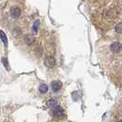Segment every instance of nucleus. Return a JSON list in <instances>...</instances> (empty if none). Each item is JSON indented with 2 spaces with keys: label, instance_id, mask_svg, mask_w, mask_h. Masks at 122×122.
Listing matches in <instances>:
<instances>
[{
  "label": "nucleus",
  "instance_id": "obj_1",
  "mask_svg": "<svg viewBox=\"0 0 122 122\" xmlns=\"http://www.w3.org/2000/svg\"><path fill=\"white\" fill-rule=\"evenodd\" d=\"M51 115L54 117H61L64 115V111L62 109V107L60 106H55L51 110Z\"/></svg>",
  "mask_w": 122,
  "mask_h": 122
},
{
  "label": "nucleus",
  "instance_id": "obj_2",
  "mask_svg": "<svg viewBox=\"0 0 122 122\" xmlns=\"http://www.w3.org/2000/svg\"><path fill=\"white\" fill-rule=\"evenodd\" d=\"M110 50L114 53H118L122 51V44L118 41H115L110 45Z\"/></svg>",
  "mask_w": 122,
  "mask_h": 122
},
{
  "label": "nucleus",
  "instance_id": "obj_3",
  "mask_svg": "<svg viewBox=\"0 0 122 122\" xmlns=\"http://www.w3.org/2000/svg\"><path fill=\"white\" fill-rule=\"evenodd\" d=\"M44 63H45V65L47 66V67L49 68H52L55 66V64H56V61H55V59L53 57H51V56H48V57H46L45 58V60H44Z\"/></svg>",
  "mask_w": 122,
  "mask_h": 122
},
{
  "label": "nucleus",
  "instance_id": "obj_4",
  "mask_svg": "<svg viewBox=\"0 0 122 122\" xmlns=\"http://www.w3.org/2000/svg\"><path fill=\"white\" fill-rule=\"evenodd\" d=\"M10 15L11 17L14 18H19V16L21 15V10L18 6H14L10 9Z\"/></svg>",
  "mask_w": 122,
  "mask_h": 122
},
{
  "label": "nucleus",
  "instance_id": "obj_5",
  "mask_svg": "<svg viewBox=\"0 0 122 122\" xmlns=\"http://www.w3.org/2000/svg\"><path fill=\"white\" fill-rule=\"evenodd\" d=\"M51 89H52L53 91L57 92L61 88L62 84H61V82H60V81H53V82H51Z\"/></svg>",
  "mask_w": 122,
  "mask_h": 122
},
{
  "label": "nucleus",
  "instance_id": "obj_6",
  "mask_svg": "<svg viewBox=\"0 0 122 122\" xmlns=\"http://www.w3.org/2000/svg\"><path fill=\"white\" fill-rule=\"evenodd\" d=\"M34 36L33 35H31V34H27L26 36H25V42L27 43L28 45H30L31 43H33L34 41Z\"/></svg>",
  "mask_w": 122,
  "mask_h": 122
},
{
  "label": "nucleus",
  "instance_id": "obj_7",
  "mask_svg": "<svg viewBox=\"0 0 122 122\" xmlns=\"http://www.w3.org/2000/svg\"><path fill=\"white\" fill-rule=\"evenodd\" d=\"M40 20L38 19L36 20L34 23H33V26H32V30L34 32V34H37L38 33V31H39V29H40Z\"/></svg>",
  "mask_w": 122,
  "mask_h": 122
},
{
  "label": "nucleus",
  "instance_id": "obj_8",
  "mask_svg": "<svg viewBox=\"0 0 122 122\" xmlns=\"http://www.w3.org/2000/svg\"><path fill=\"white\" fill-rule=\"evenodd\" d=\"M0 39L2 40V41L5 44V46H7V37H6V35L3 30H0Z\"/></svg>",
  "mask_w": 122,
  "mask_h": 122
},
{
  "label": "nucleus",
  "instance_id": "obj_9",
  "mask_svg": "<svg viewBox=\"0 0 122 122\" xmlns=\"http://www.w3.org/2000/svg\"><path fill=\"white\" fill-rule=\"evenodd\" d=\"M39 90L41 93H46V92L48 91V86H46L45 84H41L40 87H39Z\"/></svg>",
  "mask_w": 122,
  "mask_h": 122
},
{
  "label": "nucleus",
  "instance_id": "obj_10",
  "mask_svg": "<svg viewBox=\"0 0 122 122\" xmlns=\"http://www.w3.org/2000/svg\"><path fill=\"white\" fill-rule=\"evenodd\" d=\"M115 30L117 33H119V34H122V22L120 23H118V24H117V26L115 27Z\"/></svg>",
  "mask_w": 122,
  "mask_h": 122
},
{
  "label": "nucleus",
  "instance_id": "obj_11",
  "mask_svg": "<svg viewBox=\"0 0 122 122\" xmlns=\"http://www.w3.org/2000/svg\"><path fill=\"white\" fill-rule=\"evenodd\" d=\"M55 106H56V101L54 99H51L47 102V107H53Z\"/></svg>",
  "mask_w": 122,
  "mask_h": 122
},
{
  "label": "nucleus",
  "instance_id": "obj_12",
  "mask_svg": "<svg viewBox=\"0 0 122 122\" xmlns=\"http://www.w3.org/2000/svg\"><path fill=\"white\" fill-rule=\"evenodd\" d=\"M2 62L4 64V66L6 68V70H9V66H8V62H7V59L6 58H2Z\"/></svg>",
  "mask_w": 122,
  "mask_h": 122
},
{
  "label": "nucleus",
  "instance_id": "obj_13",
  "mask_svg": "<svg viewBox=\"0 0 122 122\" xmlns=\"http://www.w3.org/2000/svg\"><path fill=\"white\" fill-rule=\"evenodd\" d=\"M117 122H122V119H120V120H118Z\"/></svg>",
  "mask_w": 122,
  "mask_h": 122
}]
</instances>
